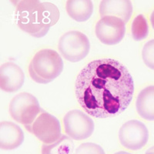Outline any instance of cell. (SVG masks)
<instances>
[{"mask_svg": "<svg viewBox=\"0 0 154 154\" xmlns=\"http://www.w3.org/2000/svg\"><path fill=\"white\" fill-rule=\"evenodd\" d=\"M76 99L88 115L113 117L126 110L134 93V82L125 66L112 59L90 62L75 83Z\"/></svg>", "mask_w": 154, "mask_h": 154, "instance_id": "1", "label": "cell"}, {"mask_svg": "<svg viewBox=\"0 0 154 154\" xmlns=\"http://www.w3.org/2000/svg\"><path fill=\"white\" fill-rule=\"evenodd\" d=\"M16 19L20 29L32 36L41 38L59 21L60 10L51 2L22 0L17 2Z\"/></svg>", "mask_w": 154, "mask_h": 154, "instance_id": "2", "label": "cell"}, {"mask_svg": "<svg viewBox=\"0 0 154 154\" xmlns=\"http://www.w3.org/2000/svg\"><path fill=\"white\" fill-rule=\"evenodd\" d=\"M63 66L61 56L56 51L44 49L33 56L29 66V72L34 82L47 84L62 73Z\"/></svg>", "mask_w": 154, "mask_h": 154, "instance_id": "3", "label": "cell"}, {"mask_svg": "<svg viewBox=\"0 0 154 154\" xmlns=\"http://www.w3.org/2000/svg\"><path fill=\"white\" fill-rule=\"evenodd\" d=\"M42 109L38 100L29 93H21L13 97L9 103V111L14 120L27 128L31 126Z\"/></svg>", "mask_w": 154, "mask_h": 154, "instance_id": "4", "label": "cell"}, {"mask_svg": "<svg viewBox=\"0 0 154 154\" xmlns=\"http://www.w3.org/2000/svg\"><path fill=\"white\" fill-rule=\"evenodd\" d=\"M58 49L66 60L72 63H77L89 54L90 42L84 33L72 30L60 37Z\"/></svg>", "mask_w": 154, "mask_h": 154, "instance_id": "5", "label": "cell"}, {"mask_svg": "<svg viewBox=\"0 0 154 154\" xmlns=\"http://www.w3.org/2000/svg\"><path fill=\"white\" fill-rule=\"evenodd\" d=\"M26 129L43 144L53 143L62 136L59 119L42 109L33 123Z\"/></svg>", "mask_w": 154, "mask_h": 154, "instance_id": "6", "label": "cell"}, {"mask_svg": "<svg viewBox=\"0 0 154 154\" xmlns=\"http://www.w3.org/2000/svg\"><path fill=\"white\" fill-rule=\"evenodd\" d=\"M63 123L66 133L72 140H86L94 132L95 125L92 118L79 109L69 111L63 118Z\"/></svg>", "mask_w": 154, "mask_h": 154, "instance_id": "7", "label": "cell"}, {"mask_svg": "<svg viewBox=\"0 0 154 154\" xmlns=\"http://www.w3.org/2000/svg\"><path fill=\"white\" fill-rule=\"evenodd\" d=\"M120 143L131 150H139L147 143L149 131L146 126L139 120L127 121L120 127L119 131Z\"/></svg>", "mask_w": 154, "mask_h": 154, "instance_id": "8", "label": "cell"}, {"mask_svg": "<svg viewBox=\"0 0 154 154\" xmlns=\"http://www.w3.org/2000/svg\"><path fill=\"white\" fill-rule=\"evenodd\" d=\"M95 32L102 43L108 46L116 45L124 38L126 23L115 16H104L96 23Z\"/></svg>", "mask_w": 154, "mask_h": 154, "instance_id": "9", "label": "cell"}, {"mask_svg": "<svg viewBox=\"0 0 154 154\" xmlns=\"http://www.w3.org/2000/svg\"><path fill=\"white\" fill-rule=\"evenodd\" d=\"M25 82L23 69L16 63L6 62L0 67V88L6 93H14L22 88Z\"/></svg>", "mask_w": 154, "mask_h": 154, "instance_id": "10", "label": "cell"}, {"mask_svg": "<svg viewBox=\"0 0 154 154\" xmlns=\"http://www.w3.org/2000/svg\"><path fill=\"white\" fill-rule=\"evenodd\" d=\"M24 133L20 126L10 121L0 123V148L4 150L17 149L23 143Z\"/></svg>", "mask_w": 154, "mask_h": 154, "instance_id": "11", "label": "cell"}, {"mask_svg": "<svg viewBox=\"0 0 154 154\" xmlns=\"http://www.w3.org/2000/svg\"><path fill=\"white\" fill-rule=\"evenodd\" d=\"M100 15L115 16L127 23L133 15V5L130 0H103L100 4Z\"/></svg>", "mask_w": 154, "mask_h": 154, "instance_id": "12", "label": "cell"}, {"mask_svg": "<svg viewBox=\"0 0 154 154\" xmlns=\"http://www.w3.org/2000/svg\"><path fill=\"white\" fill-rule=\"evenodd\" d=\"M136 108L144 119L154 121V86L144 88L137 96Z\"/></svg>", "mask_w": 154, "mask_h": 154, "instance_id": "13", "label": "cell"}, {"mask_svg": "<svg viewBox=\"0 0 154 154\" xmlns=\"http://www.w3.org/2000/svg\"><path fill=\"white\" fill-rule=\"evenodd\" d=\"M66 10L76 22L87 21L93 13V3L91 0H68Z\"/></svg>", "mask_w": 154, "mask_h": 154, "instance_id": "14", "label": "cell"}, {"mask_svg": "<svg viewBox=\"0 0 154 154\" xmlns=\"http://www.w3.org/2000/svg\"><path fill=\"white\" fill-rule=\"evenodd\" d=\"M73 150V140L67 135H62L53 143L42 144L41 154H72Z\"/></svg>", "mask_w": 154, "mask_h": 154, "instance_id": "15", "label": "cell"}, {"mask_svg": "<svg viewBox=\"0 0 154 154\" xmlns=\"http://www.w3.org/2000/svg\"><path fill=\"white\" fill-rule=\"evenodd\" d=\"M132 36L136 41L143 40L149 34V26L143 15H138L132 23Z\"/></svg>", "mask_w": 154, "mask_h": 154, "instance_id": "16", "label": "cell"}, {"mask_svg": "<svg viewBox=\"0 0 154 154\" xmlns=\"http://www.w3.org/2000/svg\"><path fill=\"white\" fill-rule=\"evenodd\" d=\"M142 58L148 68L154 70V39L148 41L142 50Z\"/></svg>", "mask_w": 154, "mask_h": 154, "instance_id": "17", "label": "cell"}, {"mask_svg": "<svg viewBox=\"0 0 154 154\" xmlns=\"http://www.w3.org/2000/svg\"><path fill=\"white\" fill-rule=\"evenodd\" d=\"M75 154H106L100 145L93 143H84L75 149Z\"/></svg>", "mask_w": 154, "mask_h": 154, "instance_id": "18", "label": "cell"}, {"mask_svg": "<svg viewBox=\"0 0 154 154\" xmlns=\"http://www.w3.org/2000/svg\"><path fill=\"white\" fill-rule=\"evenodd\" d=\"M150 23H151V25H152V29H154V10L152 11V14H151V16H150Z\"/></svg>", "mask_w": 154, "mask_h": 154, "instance_id": "19", "label": "cell"}, {"mask_svg": "<svg viewBox=\"0 0 154 154\" xmlns=\"http://www.w3.org/2000/svg\"><path fill=\"white\" fill-rule=\"evenodd\" d=\"M146 154H154V146L146 151Z\"/></svg>", "mask_w": 154, "mask_h": 154, "instance_id": "20", "label": "cell"}, {"mask_svg": "<svg viewBox=\"0 0 154 154\" xmlns=\"http://www.w3.org/2000/svg\"><path fill=\"white\" fill-rule=\"evenodd\" d=\"M114 154H131V153H130V152H125V151H119V152H116V153H114Z\"/></svg>", "mask_w": 154, "mask_h": 154, "instance_id": "21", "label": "cell"}]
</instances>
